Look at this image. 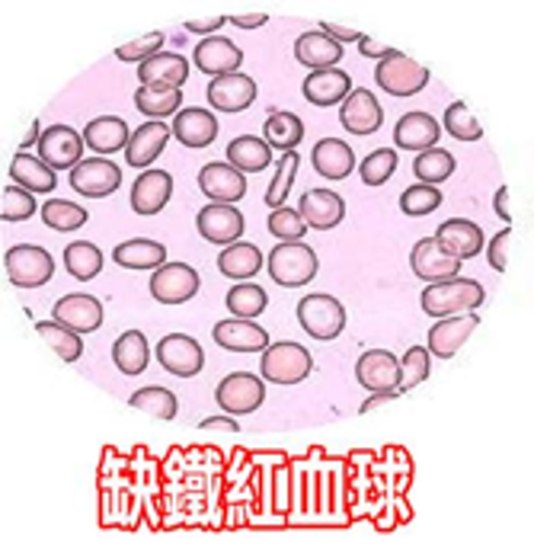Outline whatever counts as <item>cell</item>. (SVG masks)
I'll return each mask as SVG.
<instances>
[{"instance_id": "cell-1", "label": "cell", "mask_w": 534, "mask_h": 557, "mask_svg": "<svg viewBox=\"0 0 534 557\" xmlns=\"http://www.w3.org/2000/svg\"><path fill=\"white\" fill-rule=\"evenodd\" d=\"M486 298L483 285L477 278H445V282H432L423 288V311L429 318H458V314H471L477 311Z\"/></svg>"}, {"instance_id": "cell-2", "label": "cell", "mask_w": 534, "mask_h": 557, "mask_svg": "<svg viewBox=\"0 0 534 557\" xmlns=\"http://www.w3.org/2000/svg\"><path fill=\"white\" fill-rule=\"evenodd\" d=\"M314 369V352L295 339L269 343L260 359V375L272 385H301Z\"/></svg>"}, {"instance_id": "cell-3", "label": "cell", "mask_w": 534, "mask_h": 557, "mask_svg": "<svg viewBox=\"0 0 534 557\" xmlns=\"http://www.w3.org/2000/svg\"><path fill=\"white\" fill-rule=\"evenodd\" d=\"M318 253L305 244V240H291V244H275V250L269 253L266 270L275 285L282 288H301L318 276Z\"/></svg>"}, {"instance_id": "cell-4", "label": "cell", "mask_w": 534, "mask_h": 557, "mask_svg": "<svg viewBox=\"0 0 534 557\" xmlns=\"http://www.w3.org/2000/svg\"><path fill=\"white\" fill-rule=\"evenodd\" d=\"M429 77H432V74H429L426 67H423L420 61H413L410 55H403L400 49L390 58L377 61V67H374V84H377L384 94L397 97V100H407V97L423 94L429 87Z\"/></svg>"}, {"instance_id": "cell-5", "label": "cell", "mask_w": 534, "mask_h": 557, "mask_svg": "<svg viewBox=\"0 0 534 557\" xmlns=\"http://www.w3.org/2000/svg\"><path fill=\"white\" fill-rule=\"evenodd\" d=\"M298 314V324L305 327V334L314 336V339H336V336L346 331V308L339 298L326 295V292H314V295H305L295 308Z\"/></svg>"}, {"instance_id": "cell-6", "label": "cell", "mask_w": 534, "mask_h": 557, "mask_svg": "<svg viewBox=\"0 0 534 557\" xmlns=\"http://www.w3.org/2000/svg\"><path fill=\"white\" fill-rule=\"evenodd\" d=\"M263 400H266V379L253 372H231L214 388V404L221 407V413L231 417L257 413Z\"/></svg>"}, {"instance_id": "cell-7", "label": "cell", "mask_w": 534, "mask_h": 557, "mask_svg": "<svg viewBox=\"0 0 534 557\" xmlns=\"http://www.w3.org/2000/svg\"><path fill=\"white\" fill-rule=\"evenodd\" d=\"M3 270L16 288H42L54 276L52 253L39 244H16L3 257Z\"/></svg>"}, {"instance_id": "cell-8", "label": "cell", "mask_w": 534, "mask_h": 557, "mask_svg": "<svg viewBox=\"0 0 534 557\" xmlns=\"http://www.w3.org/2000/svg\"><path fill=\"white\" fill-rule=\"evenodd\" d=\"M151 298L161 305H186L199 295L202 276L189 263H163L151 273Z\"/></svg>"}, {"instance_id": "cell-9", "label": "cell", "mask_w": 534, "mask_h": 557, "mask_svg": "<svg viewBox=\"0 0 534 557\" xmlns=\"http://www.w3.org/2000/svg\"><path fill=\"white\" fill-rule=\"evenodd\" d=\"M154 356H158L163 369L170 375H176V379H196L206 369V349L199 346V339H193L189 334L161 336Z\"/></svg>"}, {"instance_id": "cell-10", "label": "cell", "mask_w": 534, "mask_h": 557, "mask_svg": "<svg viewBox=\"0 0 534 557\" xmlns=\"http://www.w3.org/2000/svg\"><path fill=\"white\" fill-rule=\"evenodd\" d=\"M103 301L97 295H87V292H77V295H64L58 298L52 308V321H58L61 327L74 331V334H94L103 327Z\"/></svg>"}, {"instance_id": "cell-11", "label": "cell", "mask_w": 534, "mask_h": 557, "mask_svg": "<svg viewBox=\"0 0 534 557\" xmlns=\"http://www.w3.org/2000/svg\"><path fill=\"white\" fill-rule=\"evenodd\" d=\"M36 151L52 170H74L84 161L87 141L84 132H74L71 125H49Z\"/></svg>"}, {"instance_id": "cell-12", "label": "cell", "mask_w": 534, "mask_h": 557, "mask_svg": "<svg viewBox=\"0 0 534 557\" xmlns=\"http://www.w3.org/2000/svg\"><path fill=\"white\" fill-rule=\"evenodd\" d=\"M67 183L74 186V193H80L87 199H107L122 186V168L112 164L109 158H84L71 170Z\"/></svg>"}, {"instance_id": "cell-13", "label": "cell", "mask_w": 534, "mask_h": 557, "mask_svg": "<svg viewBox=\"0 0 534 557\" xmlns=\"http://www.w3.org/2000/svg\"><path fill=\"white\" fill-rule=\"evenodd\" d=\"M257 97H260V87H257V81L250 77V74H224V77H214L212 84H209V90H206V100H209V107L218 112H244L250 110L253 103H257Z\"/></svg>"}, {"instance_id": "cell-14", "label": "cell", "mask_w": 534, "mask_h": 557, "mask_svg": "<svg viewBox=\"0 0 534 557\" xmlns=\"http://www.w3.org/2000/svg\"><path fill=\"white\" fill-rule=\"evenodd\" d=\"M410 267H413V273L417 278H423L426 285L432 282H445V278H458L461 276V260L458 257H451L435 237H423V240H417L413 244V253H410Z\"/></svg>"}, {"instance_id": "cell-15", "label": "cell", "mask_w": 534, "mask_h": 557, "mask_svg": "<svg viewBox=\"0 0 534 557\" xmlns=\"http://www.w3.org/2000/svg\"><path fill=\"white\" fill-rule=\"evenodd\" d=\"M244 212L237 206H227V202H209L202 206V212L196 215V227L199 234L218 244V247H227V244H237L244 237Z\"/></svg>"}, {"instance_id": "cell-16", "label": "cell", "mask_w": 534, "mask_h": 557, "mask_svg": "<svg viewBox=\"0 0 534 557\" xmlns=\"http://www.w3.org/2000/svg\"><path fill=\"white\" fill-rule=\"evenodd\" d=\"M356 382L372 394L394 391L400 394V359L390 349H369L356 362Z\"/></svg>"}, {"instance_id": "cell-17", "label": "cell", "mask_w": 534, "mask_h": 557, "mask_svg": "<svg viewBox=\"0 0 534 557\" xmlns=\"http://www.w3.org/2000/svg\"><path fill=\"white\" fill-rule=\"evenodd\" d=\"M170 196H173V176H170L166 170L151 168L141 170V176L132 183L128 202H132V212H135V215L151 219V215H158V212L166 209Z\"/></svg>"}, {"instance_id": "cell-18", "label": "cell", "mask_w": 534, "mask_h": 557, "mask_svg": "<svg viewBox=\"0 0 534 557\" xmlns=\"http://www.w3.org/2000/svg\"><path fill=\"white\" fill-rule=\"evenodd\" d=\"M339 122L349 135H374L384 125V107L372 90L356 87L339 107Z\"/></svg>"}, {"instance_id": "cell-19", "label": "cell", "mask_w": 534, "mask_h": 557, "mask_svg": "<svg viewBox=\"0 0 534 557\" xmlns=\"http://www.w3.org/2000/svg\"><path fill=\"white\" fill-rule=\"evenodd\" d=\"M481 327L477 311L471 314H458V318H438L429 331V352L435 359H451L458 356V349L471 339V334Z\"/></svg>"}, {"instance_id": "cell-20", "label": "cell", "mask_w": 534, "mask_h": 557, "mask_svg": "<svg viewBox=\"0 0 534 557\" xmlns=\"http://www.w3.org/2000/svg\"><path fill=\"white\" fill-rule=\"evenodd\" d=\"M199 189L202 196H209L212 202H240L247 196V173L231 168L227 161H212L199 170Z\"/></svg>"}, {"instance_id": "cell-21", "label": "cell", "mask_w": 534, "mask_h": 557, "mask_svg": "<svg viewBox=\"0 0 534 557\" xmlns=\"http://www.w3.org/2000/svg\"><path fill=\"white\" fill-rule=\"evenodd\" d=\"M301 94L311 107H343V100L352 94V77L339 67H323V71H311L301 84Z\"/></svg>"}, {"instance_id": "cell-22", "label": "cell", "mask_w": 534, "mask_h": 557, "mask_svg": "<svg viewBox=\"0 0 534 557\" xmlns=\"http://www.w3.org/2000/svg\"><path fill=\"white\" fill-rule=\"evenodd\" d=\"M170 135H173V128H170L166 122L148 119L145 125H138V128L132 132V141H128V148H125V164L135 170H151V164L163 154Z\"/></svg>"}, {"instance_id": "cell-23", "label": "cell", "mask_w": 534, "mask_h": 557, "mask_svg": "<svg viewBox=\"0 0 534 557\" xmlns=\"http://www.w3.org/2000/svg\"><path fill=\"white\" fill-rule=\"evenodd\" d=\"M451 257H458L461 263L464 260H474L477 253H483L486 247V237H483V227L471 219H448L435 227L432 234Z\"/></svg>"}, {"instance_id": "cell-24", "label": "cell", "mask_w": 534, "mask_h": 557, "mask_svg": "<svg viewBox=\"0 0 534 557\" xmlns=\"http://www.w3.org/2000/svg\"><path fill=\"white\" fill-rule=\"evenodd\" d=\"M214 343L227 352H263L269 346V331L247 318H227L214 324Z\"/></svg>"}, {"instance_id": "cell-25", "label": "cell", "mask_w": 534, "mask_h": 557, "mask_svg": "<svg viewBox=\"0 0 534 557\" xmlns=\"http://www.w3.org/2000/svg\"><path fill=\"white\" fill-rule=\"evenodd\" d=\"M193 64L202 74H212L214 81V77H224V74H237L240 64H244V52L224 36H209L193 49Z\"/></svg>"}, {"instance_id": "cell-26", "label": "cell", "mask_w": 534, "mask_h": 557, "mask_svg": "<svg viewBox=\"0 0 534 557\" xmlns=\"http://www.w3.org/2000/svg\"><path fill=\"white\" fill-rule=\"evenodd\" d=\"M173 128V138L193 151H202L209 148L214 138H218V119L214 112L202 110V107H186V110L176 112V119L170 122Z\"/></svg>"}, {"instance_id": "cell-27", "label": "cell", "mask_w": 534, "mask_h": 557, "mask_svg": "<svg viewBox=\"0 0 534 557\" xmlns=\"http://www.w3.org/2000/svg\"><path fill=\"white\" fill-rule=\"evenodd\" d=\"M442 132L445 128H442V122L435 115L417 110L400 115V122L394 125V141H397L400 151H420L423 154V151L435 148V141H438Z\"/></svg>"}, {"instance_id": "cell-28", "label": "cell", "mask_w": 534, "mask_h": 557, "mask_svg": "<svg viewBox=\"0 0 534 557\" xmlns=\"http://www.w3.org/2000/svg\"><path fill=\"white\" fill-rule=\"evenodd\" d=\"M298 212L305 215L311 231H333L346 219V202H343V196H336L330 189H308L298 199Z\"/></svg>"}, {"instance_id": "cell-29", "label": "cell", "mask_w": 534, "mask_h": 557, "mask_svg": "<svg viewBox=\"0 0 534 557\" xmlns=\"http://www.w3.org/2000/svg\"><path fill=\"white\" fill-rule=\"evenodd\" d=\"M84 141L90 151H97V158H109L115 151H125L132 141V128L125 119L119 115H100L84 128Z\"/></svg>"}, {"instance_id": "cell-30", "label": "cell", "mask_w": 534, "mask_h": 557, "mask_svg": "<svg viewBox=\"0 0 534 557\" xmlns=\"http://www.w3.org/2000/svg\"><path fill=\"white\" fill-rule=\"evenodd\" d=\"M186 77H189V61L179 52H161V55L148 58L145 64H138L141 87H176V90H183Z\"/></svg>"}, {"instance_id": "cell-31", "label": "cell", "mask_w": 534, "mask_h": 557, "mask_svg": "<svg viewBox=\"0 0 534 557\" xmlns=\"http://www.w3.org/2000/svg\"><path fill=\"white\" fill-rule=\"evenodd\" d=\"M263 250L250 240H237V244H227L221 253H218V270L224 278H234V282H247L263 270Z\"/></svg>"}, {"instance_id": "cell-32", "label": "cell", "mask_w": 534, "mask_h": 557, "mask_svg": "<svg viewBox=\"0 0 534 557\" xmlns=\"http://www.w3.org/2000/svg\"><path fill=\"white\" fill-rule=\"evenodd\" d=\"M311 168L323 180H346L356 170V151L339 138H323L311 151Z\"/></svg>"}, {"instance_id": "cell-33", "label": "cell", "mask_w": 534, "mask_h": 557, "mask_svg": "<svg viewBox=\"0 0 534 557\" xmlns=\"http://www.w3.org/2000/svg\"><path fill=\"white\" fill-rule=\"evenodd\" d=\"M343 55H346V49L336 39H330L326 33H321V29H311V33L298 36V42H295V58L305 67H311V71L336 67L343 61Z\"/></svg>"}, {"instance_id": "cell-34", "label": "cell", "mask_w": 534, "mask_h": 557, "mask_svg": "<svg viewBox=\"0 0 534 557\" xmlns=\"http://www.w3.org/2000/svg\"><path fill=\"white\" fill-rule=\"evenodd\" d=\"M10 180L16 183V186H23V189H29L33 196L36 193H42V196H49L54 186H58V176H54V170L36 154H29V151H20L13 161H10Z\"/></svg>"}, {"instance_id": "cell-35", "label": "cell", "mask_w": 534, "mask_h": 557, "mask_svg": "<svg viewBox=\"0 0 534 557\" xmlns=\"http://www.w3.org/2000/svg\"><path fill=\"white\" fill-rule=\"evenodd\" d=\"M112 260L122 270H161L166 263V247L158 240H148V237H132L112 250Z\"/></svg>"}, {"instance_id": "cell-36", "label": "cell", "mask_w": 534, "mask_h": 557, "mask_svg": "<svg viewBox=\"0 0 534 557\" xmlns=\"http://www.w3.org/2000/svg\"><path fill=\"white\" fill-rule=\"evenodd\" d=\"M112 362L128 379L141 375L148 369V362H151V346H148L145 334L141 331H125V334L115 336V343H112Z\"/></svg>"}, {"instance_id": "cell-37", "label": "cell", "mask_w": 534, "mask_h": 557, "mask_svg": "<svg viewBox=\"0 0 534 557\" xmlns=\"http://www.w3.org/2000/svg\"><path fill=\"white\" fill-rule=\"evenodd\" d=\"M227 164L240 173H260L272 164V148L266 138L257 135H240L227 145Z\"/></svg>"}, {"instance_id": "cell-38", "label": "cell", "mask_w": 534, "mask_h": 557, "mask_svg": "<svg viewBox=\"0 0 534 557\" xmlns=\"http://www.w3.org/2000/svg\"><path fill=\"white\" fill-rule=\"evenodd\" d=\"M269 148L272 151H295L305 141V122L295 112H269L266 125H263Z\"/></svg>"}, {"instance_id": "cell-39", "label": "cell", "mask_w": 534, "mask_h": 557, "mask_svg": "<svg viewBox=\"0 0 534 557\" xmlns=\"http://www.w3.org/2000/svg\"><path fill=\"white\" fill-rule=\"evenodd\" d=\"M103 263H107L103 250L97 244H90V240H74V244L64 247V270L74 278H80V282H90V278L100 276Z\"/></svg>"}, {"instance_id": "cell-40", "label": "cell", "mask_w": 534, "mask_h": 557, "mask_svg": "<svg viewBox=\"0 0 534 557\" xmlns=\"http://www.w3.org/2000/svg\"><path fill=\"white\" fill-rule=\"evenodd\" d=\"M135 107L141 115L163 122L166 115H176L183 110V90H176V87H138Z\"/></svg>"}, {"instance_id": "cell-41", "label": "cell", "mask_w": 534, "mask_h": 557, "mask_svg": "<svg viewBox=\"0 0 534 557\" xmlns=\"http://www.w3.org/2000/svg\"><path fill=\"white\" fill-rule=\"evenodd\" d=\"M224 305H227V311H231L234 318L257 321V318H260V314L269 308L266 288H260L257 282H237V285L227 292Z\"/></svg>"}, {"instance_id": "cell-42", "label": "cell", "mask_w": 534, "mask_h": 557, "mask_svg": "<svg viewBox=\"0 0 534 557\" xmlns=\"http://www.w3.org/2000/svg\"><path fill=\"white\" fill-rule=\"evenodd\" d=\"M128 407L141 410V413H151L158 420H176L179 413V400L170 388H161V385H151V388H138L132 397H128Z\"/></svg>"}, {"instance_id": "cell-43", "label": "cell", "mask_w": 534, "mask_h": 557, "mask_svg": "<svg viewBox=\"0 0 534 557\" xmlns=\"http://www.w3.org/2000/svg\"><path fill=\"white\" fill-rule=\"evenodd\" d=\"M42 222L46 227H52V231H61V234H67V231H77V227H84L87 224V209L80 206V202H67V199H49V202H42Z\"/></svg>"}, {"instance_id": "cell-44", "label": "cell", "mask_w": 534, "mask_h": 557, "mask_svg": "<svg viewBox=\"0 0 534 557\" xmlns=\"http://www.w3.org/2000/svg\"><path fill=\"white\" fill-rule=\"evenodd\" d=\"M36 331H39V336L52 346L54 356H58L61 362H77V359L84 356V339H80V334L61 327L58 321H39Z\"/></svg>"}, {"instance_id": "cell-45", "label": "cell", "mask_w": 534, "mask_h": 557, "mask_svg": "<svg viewBox=\"0 0 534 557\" xmlns=\"http://www.w3.org/2000/svg\"><path fill=\"white\" fill-rule=\"evenodd\" d=\"M455 168H458V161H455V154L445 151V148L423 151V154H417V161H413V173L420 176V183H429V186H438V183H445L448 176H455Z\"/></svg>"}, {"instance_id": "cell-46", "label": "cell", "mask_w": 534, "mask_h": 557, "mask_svg": "<svg viewBox=\"0 0 534 557\" xmlns=\"http://www.w3.org/2000/svg\"><path fill=\"white\" fill-rule=\"evenodd\" d=\"M298 164H301V154L298 151H285L278 154V168H275V176L269 180L266 189V206L269 209H282L291 186H295V173H298Z\"/></svg>"}, {"instance_id": "cell-47", "label": "cell", "mask_w": 534, "mask_h": 557, "mask_svg": "<svg viewBox=\"0 0 534 557\" xmlns=\"http://www.w3.org/2000/svg\"><path fill=\"white\" fill-rule=\"evenodd\" d=\"M36 212H42V209H39V202H36V196H33L29 189H23V186H16V183L3 186V193H0V219H3V222H26V219H33Z\"/></svg>"}, {"instance_id": "cell-48", "label": "cell", "mask_w": 534, "mask_h": 557, "mask_svg": "<svg viewBox=\"0 0 534 557\" xmlns=\"http://www.w3.org/2000/svg\"><path fill=\"white\" fill-rule=\"evenodd\" d=\"M442 128L451 135V138H458V141H481L483 138V125L474 119V112L468 110V103H451L448 110H445V119H442Z\"/></svg>"}, {"instance_id": "cell-49", "label": "cell", "mask_w": 534, "mask_h": 557, "mask_svg": "<svg viewBox=\"0 0 534 557\" xmlns=\"http://www.w3.org/2000/svg\"><path fill=\"white\" fill-rule=\"evenodd\" d=\"M432 372V352L429 346H410L400 356V391L420 388Z\"/></svg>"}, {"instance_id": "cell-50", "label": "cell", "mask_w": 534, "mask_h": 557, "mask_svg": "<svg viewBox=\"0 0 534 557\" xmlns=\"http://www.w3.org/2000/svg\"><path fill=\"white\" fill-rule=\"evenodd\" d=\"M266 227H269V234H272L278 244L305 240V234L311 231V227H308V222H305V215H301L298 209H288V206H282V209H272Z\"/></svg>"}, {"instance_id": "cell-51", "label": "cell", "mask_w": 534, "mask_h": 557, "mask_svg": "<svg viewBox=\"0 0 534 557\" xmlns=\"http://www.w3.org/2000/svg\"><path fill=\"white\" fill-rule=\"evenodd\" d=\"M438 206H442V193H438V186H429V183H417V186L403 189V196H400V212L407 219L432 215Z\"/></svg>"}, {"instance_id": "cell-52", "label": "cell", "mask_w": 534, "mask_h": 557, "mask_svg": "<svg viewBox=\"0 0 534 557\" xmlns=\"http://www.w3.org/2000/svg\"><path fill=\"white\" fill-rule=\"evenodd\" d=\"M394 170H397V151L377 148V151H372V154L359 164V176H362L365 186H384V183L394 176Z\"/></svg>"}, {"instance_id": "cell-53", "label": "cell", "mask_w": 534, "mask_h": 557, "mask_svg": "<svg viewBox=\"0 0 534 557\" xmlns=\"http://www.w3.org/2000/svg\"><path fill=\"white\" fill-rule=\"evenodd\" d=\"M161 52H163V33H148V36L135 39V42H128V46L115 49V58H119V61H125V64H145L148 58L161 55Z\"/></svg>"}, {"instance_id": "cell-54", "label": "cell", "mask_w": 534, "mask_h": 557, "mask_svg": "<svg viewBox=\"0 0 534 557\" xmlns=\"http://www.w3.org/2000/svg\"><path fill=\"white\" fill-rule=\"evenodd\" d=\"M512 237V227H502L493 240H486V260L496 273H506L509 270V253H506V244Z\"/></svg>"}, {"instance_id": "cell-55", "label": "cell", "mask_w": 534, "mask_h": 557, "mask_svg": "<svg viewBox=\"0 0 534 557\" xmlns=\"http://www.w3.org/2000/svg\"><path fill=\"white\" fill-rule=\"evenodd\" d=\"M318 29L326 33L330 39H336L339 46H349V42H356V46H359V39H362V33H356V29H343V26H336V23H321Z\"/></svg>"}, {"instance_id": "cell-56", "label": "cell", "mask_w": 534, "mask_h": 557, "mask_svg": "<svg viewBox=\"0 0 534 557\" xmlns=\"http://www.w3.org/2000/svg\"><path fill=\"white\" fill-rule=\"evenodd\" d=\"M224 23H227V16H212V20H189V23H186V29H189V33H199V36H206V39H209V36H214V33L224 26Z\"/></svg>"}, {"instance_id": "cell-57", "label": "cell", "mask_w": 534, "mask_h": 557, "mask_svg": "<svg viewBox=\"0 0 534 557\" xmlns=\"http://www.w3.org/2000/svg\"><path fill=\"white\" fill-rule=\"evenodd\" d=\"M359 52L365 58H374V61H384V58H390L397 49H387V46H381V42H374L369 36H362L359 39Z\"/></svg>"}, {"instance_id": "cell-58", "label": "cell", "mask_w": 534, "mask_h": 557, "mask_svg": "<svg viewBox=\"0 0 534 557\" xmlns=\"http://www.w3.org/2000/svg\"><path fill=\"white\" fill-rule=\"evenodd\" d=\"M202 430L209 433V430H218V433H240V426L231 420V413H224V417H209V420H202Z\"/></svg>"}, {"instance_id": "cell-59", "label": "cell", "mask_w": 534, "mask_h": 557, "mask_svg": "<svg viewBox=\"0 0 534 557\" xmlns=\"http://www.w3.org/2000/svg\"><path fill=\"white\" fill-rule=\"evenodd\" d=\"M227 23H234L237 29H260V26H266L269 16L266 13H253V16H231Z\"/></svg>"}, {"instance_id": "cell-60", "label": "cell", "mask_w": 534, "mask_h": 557, "mask_svg": "<svg viewBox=\"0 0 534 557\" xmlns=\"http://www.w3.org/2000/svg\"><path fill=\"white\" fill-rule=\"evenodd\" d=\"M493 202H496V215H499L506 224H512V215H509V186H499Z\"/></svg>"}, {"instance_id": "cell-61", "label": "cell", "mask_w": 534, "mask_h": 557, "mask_svg": "<svg viewBox=\"0 0 534 557\" xmlns=\"http://www.w3.org/2000/svg\"><path fill=\"white\" fill-rule=\"evenodd\" d=\"M394 397V391H377V394H372L365 404H362V413H369V410H374V407H381L384 400H390Z\"/></svg>"}]
</instances>
